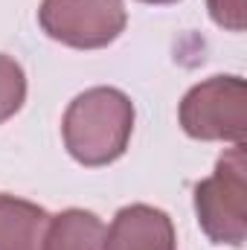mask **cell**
Wrapping results in <instances>:
<instances>
[{
    "label": "cell",
    "mask_w": 247,
    "mask_h": 250,
    "mask_svg": "<svg viewBox=\"0 0 247 250\" xmlns=\"http://www.w3.org/2000/svg\"><path fill=\"white\" fill-rule=\"evenodd\" d=\"M172 218L148 204L123 207L105 230V250H175Z\"/></svg>",
    "instance_id": "obj_5"
},
{
    "label": "cell",
    "mask_w": 247,
    "mask_h": 250,
    "mask_svg": "<svg viewBox=\"0 0 247 250\" xmlns=\"http://www.w3.org/2000/svg\"><path fill=\"white\" fill-rule=\"evenodd\" d=\"M50 218L44 207L0 192V250H44Z\"/></svg>",
    "instance_id": "obj_6"
},
{
    "label": "cell",
    "mask_w": 247,
    "mask_h": 250,
    "mask_svg": "<svg viewBox=\"0 0 247 250\" xmlns=\"http://www.w3.org/2000/svg\"><path fill=\"white\" fill-rule=\"evenodd\" d=\"M44 250H105V224L90 209H64L50 218Z\"/></svg>",
    "instance_id": "obj_7"
},
{
    "label": "cell",
    "mask_w": 247,
    "mask_h": 250,
    "mask_svg": "<svg viewBox=\"0 0 247 250\" xmlns=\"http://www.w3.org/2000/svg\"><path fill=\"white\" fill-rule=\"evenodd\" d=\"M26 102V73L12 56L0 53V123L12 120Z\"/></svg>",
    "instance_id": "obj_8"
},
{
    "label": "cell",
    "mask_w": 247,
    "mask_h": 250,
    "mask_svg": "<svg viewBox=\"0 0 247 250\" xmlns=\"http://www.w3.org/2000/svg\"><path fill=\"white\" fill-rule=\"evenodd\" d=\"M206 9L218 26L230 32H245V0H206Z\"/></svg>",
    "instance_id": "obj_9"
},
{
    "label": "cell",
    "mask_w": 247,
    "mask_h": 250,
    "mask_svg": "<svg viewBox=\"0 0 247 250\" xmlns=\"http://www.w3.org/2000/svg\"><path fill=\"white\" fill-rule=\"evenodd\" d=\"M140 3H151V6H169V3H178V0H140Z\"/></svg>",
    "instance_id": "obj_10"
},
{
    "label": "cell",
    "mask_w": 247,
    "mask_h": 250,
    "mask_svg": "<svg viewBox=\"0 0 247 250\" xmlns=\"http://www.w3.org/2000/svg\"><path fill=\"white\" fill-rule=\"evenodd\" d=\"M195 212L201 230L215 245L242 248L247 239V154L245 143H233L215 172L195 187Z\"/></svg>",
    "instance_id": "obj_2"
},
{
    "label": "cell",
    "mask_w": 247,
    "mask_h": 250,
    "mask_svg": "<svg viewBox=\"0 0 247 250\" xmlns=\"http://www.w3.org/2000/svg\"><path fill=\"white\" fill-rule=\"evenodd\" d=\"M134 131V102L117 87H90L79 93L62 120L70 157L82 166H108L120 160Z\"/></svg>",
    "instance_id": "obj_1"
},
{
    "label": "cell",
    "mask_w": 247,
    "mask_h": 250,
    "mask_svg": "<svg viewBox=\"0 0 247 250\" xmlns=\"http://www.w3.org/2000/svg\"><path fill=\"white\" fill-rule=\"evenodd\" d=\"M41 29L73 50H102L125 32L123 0H41Z\"/></svg>",
    "instance_id": "obj_4"
},
{
    "label": "cell",
    "mask_w": 247,
    "mask_h": 250,
    "mask_svg": "<svg viewBox=\"0 0 247 250\" xmlns=\"http://www.w3.org/2000/svg\"><path fill=\"white\" fill-rule=\"evenodd\" d=\"M181 128L192 140L245 143L247 84L242 76H212L186 90L181 99Z\"/></svg>",
    "instance_id": "obj_3"
}]
</instances>
